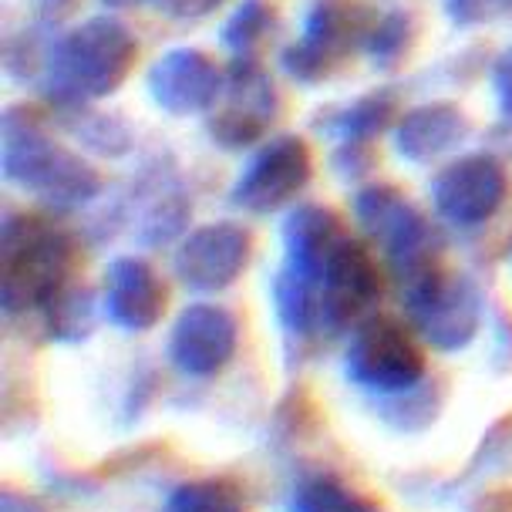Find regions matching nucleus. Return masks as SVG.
<instances>
[{"label":"nucleus","mask_w":512,"mask_h":512,"mask_svg":"<svg viewBox=\"0 0 512 512\" xmlns=\"http://www.w3.org/2000/svg\"><path fill=\"white\" fill-rule=\"evenodd\" d=\"M492 91H496L499 112L512 122V44L492 64Z\"/></svg>","instance_id":"nucleus-26"},{"label":"nucleus","mask_w":512,"mask_h":512,"mask_svg":"<svg viewBox=\"0 0 512 512\" xmlns=\"http://www.w3.org/2000/svg\"><path fill=\"white\" fill-rule=\"evenodd\" d=\"M162 512H243V499L230 482L199 479L172 489Z\"/></svg>","instance_id":"nucleus-23"},{"label":"nucleus","mask_w":512,"mask_h":512,"mask_svg":"<svg viewBox=\"0 0 512 512\" xmlns=\"http://www.w3.org/2000/svg\"><path fill=\"white\" fill-rule=\"evenodd\" d=\"M401 300L415 331L438 351H462L482 327V290L462 273L425 270L401 283Z\"/></svg>","instance_id":"nucleus-5"},{"label":"nucleus","mask_w":512,"mask_h":512,"mask_svg":"<svg viewBox=\"0 0 512 512\" xmlns=\"http://www.w3.org/2000/svg\"><path fill=\"white\" fill-rule=\"evenodd\" d=\"M75 4L78 0H34V14H38L41 27H54L75 11Z\"/></svg>","instance_id":"nucleus-28"},{"label":"nucleus","mask_w":512,"mask_h":512,"mask_svg":"<svg viewBox=\"0 0 512 512\" xmlns=\"http://www.w3.org/2000/svg\"><path fill=\"white\" fill-rule=\"evenodd\" d=\"M41 314L54 341L75 344L95 331V297H91L88 287H71L68 283Z\"/></svg>","instance_id":"nucleus-20"},{"label":"nucleus","mask_w":512,"mask_h":512,"mask_svg":"<svg viewBox=\"0 0 512 512\" xmlns=\"http://www.w3.org/2000/svg\"><path fill=\"white\" fill-rule=\"evenodd\" d=\"M344 374L371 395H408L425 378V358L401 324L388 317H368L351 334Z\"/></svg>","instance_id":"nucleus-8"},{"label":"nucleus","mask_w":512,"mask_h":512,"mask_svg":"<svg viewBox=\"0 0 512 512\" xmlns=\"http://www.w3.org/2000/svg\"><path fill=\"white\" fill-rule=\"evenodd\" d=\"M415 38V27H411L408 11H388L374 21L368 41H364V54L378 71H391L405 61V54Z\"/></svg>","instance_id":"nucleus-22"},{"label":"nucleus","mask_w":512,"mask_h":512,"mask_svg":"<svg viewBox=\"0 0 512 512\" xmlns=\"http://www.w3.org/2000/svg\"><path fill=\"white\" fill-rule=\"evenodd\" d=\"M506 192L509 179L502 162L496 155L472 152L438 172L432 182V203L445 223L459 226V230H475L499 213Z\"/></svg>","instance_id":"nucleus-11"},{"label":"nucleus","mask_w":512,"mask_h":512,"mask_svg":"<svg viewBox=\"0 0 512 512\" xmlns=\"http://www.w3.org/2000/svg\"><path fill=\"white\" fill-rule=\"evenodd\" d=\"M381 297L371 253L344 233L324 206H300L283 223V267L273 280V307L290 341L337 337L368 320Z\"/></svg>","instance_id":"nucleus-1"},{"label":"nucleus","mask_w":512,"mask_h":512,"mask_svg":"<svg viewBox=\"0 0 512 512\" xmlns=\"http://www.w3.org/2000/svg\"><path fill=\"white\" fill-rule=\"evenodd\" d=\"M395 95L391 91H371V95L358 98L354 105L341 108V112L320 118V132L341 142V149H364L371 139L388 132L395 122Z\"/></svg>","instance_id":"nucleus-18"},{"label":"nucleus","mask_w":512,"mask_h":512,"mask_svg":"<svg viewBox=\"0 0 512 512\" xmlns=\"http://www.w3.org/2000/svg\"><path fill=\"white\" fill-rule=\"evenodd\" d=\"M290 512H374V506L334 475H307L290 496Z\"/></svg>","instance_id":"nucleus-21"},{"label":"nucleus","mask_w":512,"mask_h":512,"mask_svg":"<svg viewBox=\"0 0 512 512\" xmlns=\"http://www.w3.org/2000/svg\"><path fill=\"white\" fill-rule=\"evenodd\" d=\"M374 17L358 0H314L304 17V34L283 51V71L300 85H317L354 48H364Z\"/></svg>","instance_id":"nucleus-7"},{"label":"nucleus","mask_w":512,"mask_h":512,"mask_svg":"<svg viewBox=\"0 0 512 512\" xmlns=\"http://www.w3.org/2000/svg\"><path fill=\"white\" fill-rule=\"evenodd\" d=\"M162 307H166V287L159 273L139 256H118L105 270V294L102 310L122 331H149L159 324Z\"/></svg>","instance_id":"nucleus-16"},{"label":"nucleus","mask_w":512,"mask_h":512,"mask_svg":"<svg viewBox=\"0 0 512 512\" xmlns=\"http://www.w3.org/2000/svg\"><path fill=\"white\" fill-rule=\"evenodd\" d=\"M442 7L455 27H475L496 21L502 14H512V0H442Z\"/></svg>","instance_id":"nucleus-25"},{"label":"nucleus","mask_w":512,"mask_h":512,"mask_svg":"<svg viewBox=\"0 0 512 512\" xmlns=\"http://www.w3.org/2000/svg\"><path fill=\"white\" fill-rule=\"evenodd\" d=\"M149 95L166 115L189 118L213 112L223 95L226 75L196 48H172L149 68Z\"/></svg>","instance_id":"nucleus-14"},{"label":"nucleus","mask_w":512,"mask_h":512,"mask_svg":"<svg viewBox=\"0 0 512 512\" xmlns=\"http://www.w3.org/2000/svg\"><path fill=\"white\" fill-rule=\"evenodd\" d=\"M354 216L361 230L388 256L398 283L422 277L435 267L438 236L428 219L395 186H364L354 196Z\"/></svg>","instance_id":"nucleus-6"},{"label":"nucleus","mask_w":512,"mask_h":512,"mask_svg":"<svg viewBox=\"0 0 512 512\" xmlns=\"http://www.w3.org/2000/svg\"><path fill=\"white\" fill-rule=\"evenodd\" d=\"M509 263H512V246H509Z\"/></svg>","instance_id":"nucleus-30"},{"label":"nucleus","mask_w":512,"mask_h":512,"mask_svg":"<svg viewBox=\"0 0 512 512\" xmlns=\"http://www.w3.org/2000/svg\"><path fill=\"white\" fill-rule=\"evenodd\" d=\"M68 233L38 216H7L0 226V307L4 314L44 310L68 287Z\"/></svg>","instance_id":"nucleus-4"},{"label":"nucleus","mask_w":512,"mask_h":512,"mask_svg":"<svg viewBox=\"0 0 512 512\" xmlns=\"http://www.w3.org/2000/svg\"><path fill=\"white\" fill-rule=\"evenodd\" d=\"M240 324L219 304H189L172 324L169 358L189 378H209L233 361Z\"/></svg>","instance_id":"nucleus-13"},{"label":"nucleus","mask_w":512,"mask_h":512,"mask_svg":"<svg viewBox=\"0 0 512 512\" xmlns=\"http://www.w3.org/2000/svg\"><path fill=\"white\" fill-rule=\"evenodd\" d=\"M0 169L7 182L58 213H75L102 196L98 172L17 108H7L0 118Z\"/></svg>","instance_id":"nucleus-3"},{"label":"nucleus","mask_w":512,"mask_h":512,"mask_svg":"<svg viewBox=\"0 0 512 512\" xmlns=\"http://www.w3.org/2000/svg\"><path fill=\"white\" fill-rule=\"evenodd\" d=\"M465 135H469V118L459 112V105H418L395 125V152L422 166V162L452 152Z\"/></svg>","instance_id":"nucleus-17"},{"label":"nucleus","mask_w":512,"mask_h":512,"mask_svg":"<svg viewBox=\"0 0 512 512\" xmlns=\"http://www.w3.org/2000/svg\"><path fill=\"white\" fill-rule=\"evenodd\" d=\"M105 7H112V11H125V7H139L145 0H102Z\"/></svg>","instance_id":"nucleus-29"},{"label":"nucleus","mask_w":512,"mask_h":512,"mask_svg":"<svg viewBox=\"0 0 512 512\" xmlns=\"http://www.w3.org/2000/svg\"><path fill=\"white\" fill-rule=\"evenodd\" d=\"M226 0H155L162 14L176 17V21H199V17L213 14L216 7H223Z\"/></svg>","instance_id":"nucleus-27"},{"label":"nucleus","mask_w":512,"mask_h":512,"mask_svg":"<svg viewBox=\"0 0 512 512\" xmlns=\"http://www.w3.org/2000/svg\"><path fill=\"white\" fill-rule=\"evenodd\" d=\"M61 112H64V128H68L88 152L102 155V159H122V155L132 152L135 132L125 118L95 112V108H88V105L61 108Z\"/></svg>","instance_id":"nucleus-19"},{"label":"nucleus","mask_w":512,"mask_h":512,"mask_svg":"<svg viewBox=\"0 0 512 512\" xmlns=\"http://www.w3.org/2000/svg\"><path fill=\"white\" fill-rule=\"evenodd\" d=\"M273 31V11L267 7V0H243L240 7L230 14V21L223 24L219 41L230 48L236 58H250L267 34Z\"/></svg>","instance_id":"nucleus-24"},{"label":"nucleus","mask_w":512,"mask_h":512,"mask_svg":"<svg viewBox=\"0 0 512 512\" xmlns=\"http://www.w3.org/2000/svg\"><path fill=\"white\" fill-rule=\"evenodd\" d=\"M314 176V159L304 139L277 135L243 166L230 189V203L243 213L267 216L294 203Z\"/></svg>","instance_id":"nucleus-9"},{"label":"nucleus","mask_w":512,"mask_h":512,"mask_svg":"<svg viewBox=\"0 0 512 512\" xmlns=\"http://www.w3.org/2000/svg\"><path fill=\"white\" fill-rule=\"evenodd\" d=\"M139 54V41L118 17H88L51 41L41 71L44 95L58 108H81L122 88Z\"/></svg>","instance_id":"nucleus-2"},{"label":"nucleus","mask_w":512,"mask_h":512,"mask_svg":"<svg viewBox=\"0 0 512 512\" xmlns=\"http://www.w3.org/2000/svg\"><path fill=\"white\" fill-rule=\"evenodd\" d=\"M253 253V236L240 223H206L192 230L172 256L179 283L196 294H216L240 280Z\"/></svg>","instance_id":"nucleus-12"},{"label":"nucleus","mask_w":512,"mask_h":512,"mask_svg":"<svg viewBox=\"0 0 512 512\" xmlns=\"http://www.w3.org/2000/svg\"><path fill=\"white\" fill-rule=\"evenodd\" d=\"M277 88L256 58H233L219 102L209 112V139L219 149L240 152L267 135L277 118Z\"/></svg>","instance_id":"nucleus-10"},{"label":"nucleus","mask_w":512,"mask_h":512,"mask_svg":"<svg viewBox=\"0 0 512 512\" xmlns=\"http://www.w3.org/2000/svg\"><path fill=\"white\" fill-rule=\"evenodd\" d=\"M192 213L186 182L176 169L152 162L139 172L132 192H128V216L132 230L145 246H162L186 230Z\"/></svg>","instance_id":"nucleus-15"}]
</instances>
